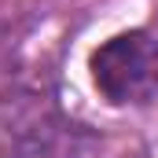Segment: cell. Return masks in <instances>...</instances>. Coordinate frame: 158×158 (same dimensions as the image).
<instances>
[{
    "mask_svg": "<svg viewBox=\"0 0 158 158\" xmlns=\"http://www.w3.org/2000/svg\"><path fill=\"white\" fill-rule=\"evenodd\" d=\"M92 81L110 103H147L158 92V40L121 33L92 55Z\"/></svg>",
    "mask_w": 158,
    "mask_h": 158,
    "instance_id": "6da1fadb",
    "label": "cell"
}]
</instances>
